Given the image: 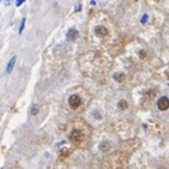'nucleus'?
I'll list each match as a JSON object with an SVG mask.
<instances>
[{
  "label": "nucleus",
  "instance_id": "2eb2a0df",
  "mask_svg": "<svg viewBox=\"0 0 169 169\" xmlns=\"http://www.w3.org/2000/svg\"><path fill=\"white\" fill-rule=\"evenodd\" d=\"M90 5H92V6L96 5V1H95V0H91V1H90Z\"/></svg>",
  "mask_w": 169,
  "mask_h": 169
},
{
  "label": "nucleus",
  "instance_id": "6e6552de",
  "mask_svg": "<svg viewBox=\"0 0 169 169\" xmlns=\"http://www.w3.org/2000/svg\"><path fill=\"white\" fill-rule=\"evenodd\" d=\"M118 107L120 108V109H126V108L128 107V104H127V102L125 101V100H121V101H119Z\"/></svg>",
  "mask_w": 169,
  "mask_h": 169
},
{
  "label": "nucleus",
  "instance_id": "9d476101",
  "mask_svg": "<svg viewBox=\"0 0 169 169\" xmlns=\"http://www.w3.org/2000/svg\"><path fill=\"white\" fill-rule=\"evenodd\" d=\"M148 19H149V16H148L146 13H144L143 16H141V19H140V23H141V24H145V23L148 22Z\"/></svg>",
  "mask_w": 169,
  "mask_h": 169
},
{
  "label": "nucleus",
  "instance_id": "f257e3e1",
  "mask_svg": "<svg viewBox=\"0 0 169 169\" xmlns=\"http://www.w3.org/2000/svg\"><path fill=\"white\" fill-rule=\"evenodd\" d=\"M68 104H70L71 108L76 109V108H78L82 104V99L78 95H71L70 99H68Z\"/></svg>",
  "mask_w": 169,
  "mask_h": 169
},
{
  "label": "nucleus",
  "instance_id": "39448f33",
  "mask_svg": "<svg viewBox=\"0 0 169 169\" xmlns=\"http://www.w3.org/2000/svg\"><path fill=\"white\" fill-rule=\"evenodd\" d=\"M66 37H67L68 41H74V40L78 37V31L76 29H70L66 34Z\"/></svg>",
  "mask_w": 169,
  "mask_h": 169
},
{
  "label": "nucleus",
  "instance_id": "20e7f679",
  "mask_svg": "<svg viewBox=\"0 0 169 169\" xmlns=\"http://www.w3.org/2000/svg\"><path fill=\"white\" fill-rule=\"evenodd\" d=\"M16 60H17V56L13 55V56L11 58V60L9 61L7 66H6V73H7V74H10V73L12 72V70H13L14 65H16Z\"/></svg>",
  "mask_w": 169,
  "mask_h": 169
},
{
  "label": "nucleus",
  "instance_id": "1a4fd4ad",
  "mask_svg": "<svg viewBox=\"0 0 169 169\" xmlns=\"http://www.w3.org/2000/svg\"><path fill=\"white\" fill-rule=\"evenodd\" d=\"M25 18H23L22 22H20V25H19V34H22L23 30H24V26H25Z\"/></svg>",
  "mask_w": 169,
  "mask_h": 169
},
{
  "label": "nucleus",
  "instance_id": "0eeeda50",
  "mask_svg": "<svg viewBox=\"0 0 169 169\" xmlns=\"http://www.w3.org/2000/svg\"><path fill=\"white\" fill-rule=\"evenodd\" d=\"M113 78L115 79L116 82H122V80H124V78H125V74L124 73H115L114 74V77H113Z\"/></svg>",
  "mask_w": 169,
  "mask_h": 169
},
{
  "label": "nucleus",
  "instance_id": "dca6fc26",
  "mask_svg": "<svg viewBox=\"0 0 169 169\" xmlns=\"http://www.w3.org/2000/svg\"><path fill=\"white\" fill-rule=\"evenodd\" d=\"M0 1H3V0H0Z\"/></svg>",
  "mask_w": 169,
  "mask_h": 169
},
{
  "label": "nucleus",
  "instance_id": "423d86ee",
  "mask_svg": "<svg viewBox=\"0 0 169 169\" xmlns=\"http://www.w3.org/2000/svg\"><path fill=\"white\" fill-rule=\"evenodd\" d=\"M95 32L99 36H106V35H108V30L106 28H103V26H97L95 29Z\"/></svg>",
  "mask_w": 169,
  "mask_h": 169
},
{
  "label": "nucleus",
  "instance_id": "f3484780",
  "mask_svg": "<svg viewBox=\"0 0 169 169\" xmlns=\"http://www.w3.org/2000/svg\"><path fill=\"white\" fill-rule=\"evenodd\" d=\"M0 16H1V14H0Z\"/></svg>",
  "mask_w": 169,
  "mask_h": 169
},
{
  "label": "nucleus",
  "instance_id": "f8f14e48",
  "mask_svg": "<svg viewBox=\"0 0 169 169\" xmlns=\"http://www.w3.org/2000/svg\"><path fill=\"white\" fill-rule=\"evenodd\" d=\"M24 1H25V0H16V6H18V7H19V6L22 5Z\"/></svg>",
  "mask_w": 169,
  "mask_h": 169
},
{
  "label": "nucleus",
  "instance_id": "ddd939ff",
  "mask_svg": "<svg viewBox=\"0 0 169 169\" xmlns=\"http://www.w3.org/2000/svg\"><path fill=\"white\" fill-rule=\"evenodd\" d=\"M13 1H14V0H6V1H5V6H10L12 3H13Z\"/></svg>",
  "mask_w": 169,
  "mask_h": 169
},
{
  "label": "nucleus",
  "instance_id": "f03ea898",
  "mask_svg": "<svg viewBox=\"0 0 169 169\" xmlns=\"http://www.w3.org/2000/svg\"><path fill=\"white\" fill-rule=\"evenodd\" d=\"M157 107L161 110H167L169 108V100L167 96H162L160 100L157 101Z\"/></svg>",
  "mask_w": 169,
  "mask_h": 169
},
{
  "label": "nucleus",
  "instance_id": "9b49d317",
  "mask_svg": "<svg viewBox=\"0 0 169 169\" xmlns=\"http://www.w3.org/2000/svg\"><path fill=\"white\" fill-rule=\"evenodd\" d=\"M37 113H39V106H34L31 108V115H36Z\"/></svg>",
  "mask_w": 169,
  "mask_h": 169
},
{
  "label": "nucleus",
  "instance_id": "4468645a",
  "mask_svg": "<svg viewBox=\"0 0 169 169\" xmlns=\"http://www.w3.org/2000/svg\"><path fill=\"white\" fill-rule=\"evenodd\" d=\"M80 9H82V5H80V4H78V5L76 6V10H74V12H79V11H80Z\"/></svg>",
  "mask_w": 169,
  "mask_h": 169
},
{
  "label": "nucleus",
  "instance_id": "7ed1b4c3",
  "mask_svg": "<svg viewBox=\"0 0 169 169\" xmlns=\"http://www.w3.org/2000/svg\"><path fill=\"white\" fill-rule=\"evenodd\" d=\"M70 139L73 141V143H79V141L83 139L82 132L78 131V130H73L72 132H71V134H70Z\"/></svg>",
  "mask_w": 169,
  "mask_h": 169
}]
</instances>
